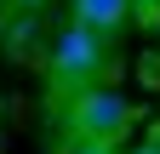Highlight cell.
I'll use <instances>...</instances> for the list:
<instances>
[{"label":"cell","mask_w":160,"mask_h":154,"mask_svg":"<svg viewBox=\"0 0 160 154\" xmlns=\"http://www.w3.org/2000/svg\"><path fill=\"white\" fill-rule=\"evenodd\" d=\"M132 17V0H74V23H86L92 34H109Z\"/></svg>","instance_id":"obj_3"},{"label":"cell","mask_w":160,"mask_h":154,"mask_svg":"<svg viewBox=\"0 0 160 154\" xmlns=\"http://www.w3.org/2000/svg\"><path fill=\"white\" fill-rule=\"evenodd\" d=\"M23 6H40V0H23Z\"/></svg>","instance_id":"obj_8"},{"label":"cell","mask_w":160,"mask_h":154,"mask_svg":"<svg viewBox=\"0 0 160 154\" xmlns=\"http://www.w3.org/2000/svg\"><path fill=\"white\" fill-rule=\"evenodd\" d=\"M132 12H143V17H160V0H132Z\"/></svg>","instance_id":"obj_6"},{"label":"cell","mask_w":160,"mask_h":154,"mask_svg":"<svg viewBox=\"0 0 160 154\" xmlns=\"http://www.w3.org/2000/svg\"><path fill=\"white\" fill-rule=\"evenodd\" d=\"M132 154H160V148H132Z\"/></svg>","instance_id":"obj_7"},{"label":"cell","mask_w":160,"mask_h":154,"mask_svg":"<svg viewBox=\"0 0 160 154\" xmlns=\"http://www.w3.org/2000/svg\"><path fill=\"white\" fill-rule=\"evenodd\" d=\"M69 126H74L80 143H114L120 131L132 126V103L120 97V91H109V86H86V91H74V103H69Z\"/></svg>","instance_id":"obj_2"},{"label":"cell","mask_w":160,"mask_h":154,"mask_svg":"<svg viewBox=\"0 0 160 154\" xmlns=\"http://www.w3.org/2000/svg\"><path fill=\"white\" fill-rule=\"evenodd\" d=\"M69 154H114V143H74Z\"/></svg>","instance_id":"obj_5"},{"label":"cell","mask_w":160,"mask_h":154,"mask_svg":"<svg viewBox=\"0 0 160 154\" xmlns=\"http://www.w3.org/2000/svg\"><path fill=\"white\" fill-rule=\"evenodd\" d=\"M103 63H109V46H103V34H92L86 23H69L63 34L52 40V80L57 86H74V91H86V86H97V74H103Z\"/></svg>","instance_id":"obj_1"},{"label":"cell","mask_w":160,"mask_h":154,"mask_svg":"<svg viewBox=\"0 0 160 154\" xmlns=\"http://www.w3.org/2000/svg\"><path fill=\"white\" fill-rule=\"evenodd\" d=\"M34 40H40L34 17H17V23H6V29H0V46H6L12 57H23V51H34Z\"/></svg>","instance_id":"obj_4"}]
</instances>
